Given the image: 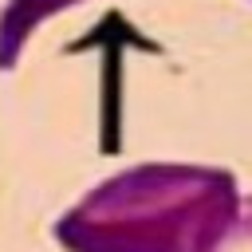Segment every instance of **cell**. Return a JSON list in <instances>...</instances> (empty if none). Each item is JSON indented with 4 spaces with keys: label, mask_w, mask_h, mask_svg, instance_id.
<instances>
[{
    "label": "cell",
    "mask_w": 252,
    "mask_h": 252,
    "mask_svg": "<svg viewBox=\"0 0 252 252\" xmlns=\"http://www.w3.org/2000/svg\"><path fill=\"white\" fill-rule=\"evenodd\" d=\"M213 252H252V197L240 205V217H236L232 228L213 244Z\"/></svg>",
    "instance_id": "7a4b0ae2"
},
{
    "label": "cell",
    "mask_w": 252,
    "mask_h": 252,
    "mask_svg": "<svg viewBox=\"0 0 252 252\" xmlns=\"http://www.w3.org/2000/svg\"><path fill=\"white\" fill-rule=\"evenodd\" d=\"M240 205L232 169L142 161L83 193L51 236L63 252H213Z\"/></svg>",
    "instance_id": "6da1fadb"
}]
</instances>
